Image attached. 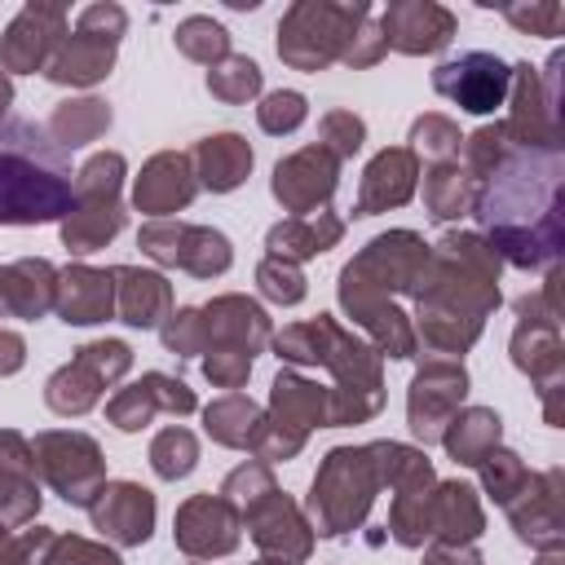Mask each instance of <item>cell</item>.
I'll return each instance as SVG.
<instances>
[{"instance_id":"obj_1","label":"cell","mask_w":565,"mask_h":565,"mask_svg":"<svg viewBox=\"0 0 565 565\" xmlns=\"http://www.w3.org/2000/svg\"><path fill=\"white\" fill-rule=\"evenodd\" d=\"M477 199L472 212L490 243L521 269L552 265L561 256V146H516L499 128L472 137Z\"/></svg>"},{"instance_id":"obj_2","label":"cell","mask_w":565,"mask_h":565,"mask_svg":"<svg viewBox=\"0 0 565 565\" xmlns=\"http://www.w3.org/2000/svg\"><path fill=\"white\" fill-rule=\"evenodd\" d=\"M75 203L66 150L31 119H0V225H44Z\"/></svg>"},{"instance_id":"obj_3","label":"cell","mask_w":565,"mask_h":565,"mask_svg":"<svg viewBox=\"0 0 565 565\" xmlns=\"http://www.w3.org/2000/svg\"><path fill=\"white\" fill-rule=\"evenodd\" d=\"M371 18V4H327V0H300L278 22V57L300 71H322L327 62L344 57L358 26Z\"/></svg>"},{"instance_id":"obj_4","label":"cell","mask_w":565,"mask_h":565,"mask_svg":"<svg viewBox=\"0 0 565 565\" xmlns=\"http://www.w3.org/2000/svg\"><path fill=\"white\" fill-rule=\"evenodd\" d=\"M124 26H128V18L119 4H88L75 18L71 40L57 44V53L49 57L44 75L53 84H97L115 62V44H119Z\"/></svg>"},{"instance_id":"obj_5","label":"cell","mask_w":565,"mask_h":565,"mask_svg":"<svg viewBox=\"0 0 565 565\" xmlns=\"http://www.w3.org/2000/svg\"><path fill=\"white\" fill-rule=\"evenodd\" d=\"M119 177H124V159L119 154H93L88 168L75 181V203H71V221L62 225L66 247L75 252H93L102 247L119 225Z\"/></svg>"},{"instance_id":"obj_6","label":"cell","mask_w":565,"mask_h":565,"mask_svg":"<svg viewBox=\"0 0 565 565\" xmlns=\"http://www.w3.org/2000/svg\"><path fill=\"white\" fill-rule=\"evenodd\" d=\"M375 490V459L371 450H331L318 481H313V512L322 521V534H344L362 521Z\"/></svg>"},{"instance_id":"obj_7","label":"cell","mask_w":565,"mask_h":565,"mask_svg":"<svg viewBox=\"0 0 565 565\" xmlns=\"http://www.w3.org/2000/svg\"><path fill=\"white\" fill-rule=\"evenodd\" d=\"M384 256H388V265H393V278H411L419 265H428V256H424V243L415 238V234H384ZM388 278V274H384ZM340 300L349 305V313L353 318H362L371 331H375V340L393 353V358H411V331L402 327V313L393 309V305H384V287H375V291H358V287H340Z\"/></svg>"},{"instance_id":"obj_8","label":"cell","mask_w":565,"mask_h":565,"mask_svg":"<svg viewBox=\"0 0 565 565\" xmlns=\"http://www.w3.org/2000/svg\"><path fill=\"white\" fill-rule=\"evenodd\" d=\"M433 88H437L441 97H450L459 110L490 115V110H499V106L508 102V93H512V66H508L503 57H494V53L472 49V53H459V57L441 62V66L433 71Z\"/></svg>"},{"instance_id":"obj_9","label":"cell","mask_w":565,"mask_h":565,"mask_svg":"<svg viewBox=\"0 0 565 565\" xmlns=\"http://www.w3.org/2000/svg\"><path fill=\"white\" fill-rule=\"evenodd\" d=\"M124 366H128V349H124L119 340L79 349V362L66 366V371H57V375L49 380V406L62 411V415L88 411V406L97 402V388H102L106 380L124 375Z\"/></svg>"},{"instance_id":"obj_10","label":"cell","mask_w":565,"mask_h":565,"mask_svg":"<svg viewBox=\"0 0 565 565\" xmlns=\"http://www.w3.org/2000/svg\"><path fill=\"white\" fill-rule=\"evenodd\" d=\"M62 35H66V9L62 4H26L0 40V62L9 71H40L57 53Z\"/></svg>"},{"instance_id":"obj_11","label":"cell","mask_w":565,"mask_h":565,"mask_svg":"<svg viewBox=\"0 0 565 565\" xmlns=\"http://www.w3.org/2000/svg\"><path fill=\"white\" fill-rule=\"evenodd\" d=\"M380 35L397 53H437L455 35V13L433 0H397L380 13Z\"/></svg>"},{"instance_id":"obj_12","label":"cell","mask_w":565,"mask_h":565,"mask_svg":"<svg viewBox=\"0 0 565 565\" xmlns=\"http://www.w3.org/2000/svg\"><path fill=\"white\" fill-rule=\"evenodd\" d=\"M141 247L163 265H185L194 274H221L230 265V243L216 230H190L172 221H154L141 230Z\"/></svg>"},{"instance_id":"obj_13","label":"cell","mask_w":565,"mask_h":565,"mask_svg":"<svg viewBox=\"0 0 565 565\" xmlns=\"http://www.w3.org/2000/svg\"><path fill=\"white\" fill-rule=\"evenodd\" d=\"M335 190V154L327 146L300 150L287 163L274 168V194L291 207V212H309L318 199H327Z\"/></svg>"},{"instance_id":"obj_14","label":"cell","mask_w":565,"mask_h":565,"mask_svg":"<svg viewBox=\"0 0 565 565\" xmlns=\"http://www.w3.org/2000/svg\"><path fill=\"white\" fill-rule=\"evenodd\" d=\"M102 499L88 503L93 508V521L102 534L119 539V543H146L150 539V525H154V499L150 490L132 486V481H119V486H106L97 490Z\"/></svg>"},{"instance_id":"obj_15","label":"cell","mask_w":565,"mask_h":565,"mask_svg":"<svg viewBox=\"0 0 565 565\" xmlns=\"http://www.w3.org/2000/svg\"><path fill=\"white\" fill-rule=\"evenodd\" d=\"M177 543L190 556H212V552L221 556V552H230L238 543V521L221 499L199 494L177 512Z\"/></svg>"},{"instance_id":"obj_16","label":"cell","mask_w":565,"mask_h":565,"mask_svg":"<svg viewBox=\"0 0 565 565\" xmlns=\"http://www.w3.org/2000/svg\"><path fill=\"white\" fill-rule=\"evenodd\" d=\"M463 384H468L463 380V366H428V371H419V380L411 388V428L424 441L441 437V424L459 406Z\"/></svg>"},{"instance_id":"obj_17","label":"cell","mask_w":565,"mask_h":565,"mask_svg":"<svg viewBox=\"0 0 565 565\" xmlns=\"http://www.w3.org/2000/svg\"><path fill=\"white\" fill-rule=\"evenodd\" d=\"M190 194H194L190 159H181V154H159V159H150V168H146L141 181H137V207H141V212H154V216L185 207Z\"/></svg>"},{"instance_id":"obj_18","label":"cell","mask_w":565,"mask_h":565,"mask_svg":"<svg viewBox=\"0 0 565 565\" xmlns=\"http://www.w3.org/2000/svg\"><path fill=\"white\" fill-rule=\"evenodd\" d=\"M415 190V159L406 150H384L366 177H362V199H358V216H371L375 207H393L406 203Z\"/></svg>"},{"instance_id":"obj_19","label":"cell","mask_w":565,"mask_h":565,"mask_svg":"<svg viewBox=\"0 0 565 565\" xmlns=\"http://www.w3.org/2000/svg\"><path fill=\"white\" fill-rule=\"evenodd\" d=\"M57 313L75 327L84 322H102L110 313V274L97 269H66L62 274V296H57Z\"/></svg>"},{"instance_id":"obj_20","label":"cell","mask_w":565,"mask_h":565,"mask_svg":"<svg viewBox=\"0 0 565 565\" xmlns=\"http://www.w3.org/2000/svg\"><path fill=\"white\" fill-rule=\"evenodd\" d=\"M194 163H199L203 185H212V190H234V185L247 177V168H252V150H247L243 137H234V132H216V137L199 141Z\"/></svg>"},{"instance_id":"obj_21","label":"cell","mask_w":565,"mask_h":565,"mask_svg":"<svg viewBox=\"0 0 565 565\" xmlns=\"http://www.w3.org/2000/svg\"><path fill=\"white\" fill-rule=\"evenodd\" d=\"M119 282V318L132 327H154L159 313L168 309V282L159 274H137V269H115Z\"/></svg>"},{"instance_id":"obj_22","label":"cell","mask_w":565,"mask_h":565,"mask_svg":"<svg viewBox=\"0 0 565 565\" xmlns=\"http://www.w3.org/2000/svg\"><path fill=\"white\" fill-rule=\"evenodd\" d=\"M441 437H446V450L459 463H481L494 450V441H499V415H490V411H463L459 419H450V428Z\"/></svg>"},{"instance_id":"obj_23","label":"cell","mask_w":565,"mask_h":565,"mask_svg":"<svg viewBox=\"0 0 565 565\" xmlns=\"http://www.w3.org/2000/svg\"><path fill=\"white\" fill-rule=\"evenodd\" d=\"M340 238V221L335 216H313V221H287L278 230H269V247L278 256H313V252H327L331 243Z\"/></svg>"},{"instance_id":"obj_24","label":"cell","mask_w":565,"mask_h":565,"mask_svg":"<svg viewBox=\"0 0 565 565\" xmlns=\"http://www.w3.org/2000/svg\"><path fill=\"white\" fill-rule=\"evenodd\" d=\"M106 124H110L106 102L84 97V102H66V106H57V115L49 119V137H53L57 146H84V141H93Z\"/></svg>"},{"instance_id":"obj_25","label":"cell","mask_w":565,"mask_h":565,"mask_svg":"<svg viewBox=\"0 0 565 565\" xmlns=\"http://www.w3.org/2000/svg\"><path fill=\"white\" fill-rule=\"evenodd\" d=\"M207 433L216 441H225V446H247V441L260 437V415H256V406L247 397L234 393V397L207 406Z\"/></svg>"},{"instance_id":"obj_26","label":"cell","mask_w":565,"mask_h":565,"mask_svg":"<svg viewBox=\"0 0 565 565\" xmlns=\"http://www.w3.org/2000/svg\"><path fill=\"white\" fill-rule=\"evenodd\" d=\"M177 49L185 53V57H194V62H221V57H230V31L221 26V22H212V18H203V13H194V18H185L181 26H177Z\"/></svg>"},{"instance_id":"obj_27","label":"cell","mask_w":565,"mask_h":565,"mask_svg":"<svg viewBox=\"0 0 565 565\" xmlns=\"http://www.w3.org/2000/svg\"><path fill=\"white\" fill-rule=\"evenodd\" d=\"M207 88L221 102H247L260 93V66L252 57H221L216 71L207 75Z\"/></svg>"},{"instance_id":"obj_28","label":"cell","mask_w":565,"mask_h":565,"mask_svg":"<svg viewBox=\"0 0 565 565\" xmlns=\"http://www.w3.org/2000/svg\"><path fill=\"white\" fill-rule=\"evenodd\" d=\"M437 525H441L446 539H472V534L481 530V512H477L468 486H441V499H437Z\"/></svg>"},{"instance_id":"obj_29","label":"cell","mask_w":565,"mask_h":565,"mask_svg":"<svg viewBox=\"0 0 565 565\" xmlns=\"http://www.w3.org/2000/svg\"><path fill=\"white\" fill-rule=\"evenodd\" d=\"M150 459H154V472H159V477L177 481V477H185V472L194 468L199 446H194V437H190L185 428H168V433H159V437H154Z\"/></svg>"},{"instance_id":"obj_30","label":"cell","mask_w":565,"mask_h":565,"mask_svg":"<svg viewBox=\"0 0 565 565\" xmlns=\"http://www.w3.org/2000/svg\"><path fill=\"white\" fill-rule=\"evenodd\" d=\"M463 203H468V181H463L459 163H441L428 177V207H433V216L437 221H450V216L463 212Z\"/></svg>"},{"instance_id":"obj_31","label":"cell","mask_w":565,"mask_h":565,"mask_svg":"<svg viewBox=\"0 0 565 565\" xmlns=\"http://www.w3.org/2000/svg\"><path fill=\"white\" fill-rule=\"evenodd\" d=\"M521 331H530V340L543 331L547 335V344H543V362L556 371V353H561V344H556V318L547 313V318H539L534 309H530V300H521ZM530 349H539V344H530ZM543 362H539V353H525V358H516V366L521 371H530V375H543Z\"/></svg>"},{"instance_id":"obj_32","label":"cell","mask_w":565,"mask_h":565,"mask_svg":"<svg viewBox=\"0 0 565 565\" xmlns=\"http://www.w3.org/2000/svg\"><path fill=\"white\" fill-rule=\"evenodd\" d=\"M503 18L512 26H521V31H530V35H561L565 4H556V0H543V4H508Z\"/></svg>"},{"instance_id":"obj_33","label":"cell","mask_w":565,"mask_h":565,"mask_svg":"<svg viewBox=\"0 0 565 565\" xmlns=\"http://www.w3.org/2000/svg\"><path fill=\"white\" fill-rule=\"evenodd\" d=\"M305 119V97L300 93H269L260 102V128L265 132H291Z\"/></svg>"},{"instance_id":"obj_34","label":"cell","mask_w":565,"mask_h":565,"mask_svg":"<svg viewBox=\"0 0 565 565\" xmlns=\"http://www.w3.org/2000/svg\"><path fill=\"white\" fill-rule=\"evenodd\" d=\"M411 141H415L419 150H428V154H450V150L459 146V132H455L450 119H441V115H424V119H415Z\"/></svg>"},{"instance_id":"obj_35","label":"cell","mask_w":565,"mask_h":565,"mask_svg":"<svg viewBox=\"0 0 565 565\" xmlns=\"http://www.w3.org/2000/svg\"><path fill=\"white\" fill-rule=\"evenodd\" d=\"M260 291H265L269 300H282V305H296V300L305 296V282H300V274H296L291 265H278V260H265V265H260Z\"/></svg>"},{"instance_id":"obj_36","label":"cell","mask_w":565,"mask_h":565,"mask_svg":"<svg viewBox=\"0 0 565 565\" xmlns=\"http://www.w3.org/2000/svg\"><path fill=\"white\" fill-rule=\"evenodd\" d=\"M322 137L331 141V154H335V159H340V154H353V150L362 146V119L349 115V110H335V115L322 119Z\"/></svg>"},{"instance_id":"obj_37","label":"cell","mask_w":565,"mask_h":565,"mask_svg":"<svg viewBox=\"0 0 565 565\" xmlns=\"http://www.w3.org/2000/svg\"><path fill=\"white\" fill-rule=\"evenodd\" d=\"M53 547H57V556L44 561V565H119L115 552H102V547L79 543V539H57Z\"/></svg>"},{"instance_id":"obj_38","label":"cell","mask_w":565,"mask_h":565,"mask_svg":"<svg viewBox=\"0 0 565 565\" xmlns=\"http://www.w3.org/2000/svg\"><path fill=\"white\" fill-rule=\"evenodd\" d=\"M380 53H384V35H380V22H362L358 26V35H353V44H349V53H344V62L349 66H371V62H380Z\"/></svg>"},{"instance_id":"obj_39","label":"cell","mask_w":565,"mask_h":565,"mask_svg":"<svg viewBox=\"0 0 565 565\" xmlns=\"http://www.w3.org/2000/svg\"><path fill=\"white\" fill-rule=\"evenodd\" d=\"M13 552H18V547H9V539H4V530H0V565H9Z\"/></svg>"},{"instance_id":"obj_40","label":"cell","mask_w":565,"mask_h":565,"mask_svg":"<svg viewBox=\"0 0 565 565\" xmlns=\"http://www.w3.org/2000/svg\"><path fill=\"white\" fill-rule=\"evenodd\" d=\"M9 97H13V88H9V79L0 75V110H4V102H9Z\"/></svg>"},{"instance_id":"obj_41","label":"cell","mask_w":565,"mask_h":565,"mask_svg":"<svg viewBox=\"0 0 565 565\" xmlns=\"http://www.w3.org/2000/svg\"><path fill=\"white\" fill-rule=\"evenodd\" d=\"M539 565H561V561H556V556H547V561H539Z\"/></svg>"}]
</instances>
